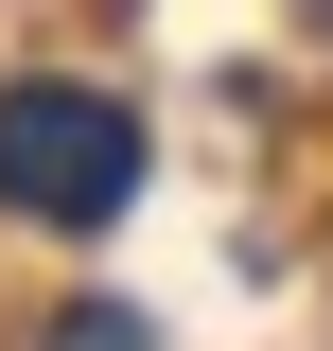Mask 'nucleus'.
Here are the masks:
<instances>
[{
  "label": "nucleus",
  "mask_w": 333,
  "mask_h": 351,
  "mask_svg": "<svg viewBox=\"0 0 333 351\" xmlns=\"http://www.w3.org/2000/svg\"><path fill=\"white\" fill-rule=\"evenodd\" d=\"M36 351H158V334H140V316H123V299H71V316H53V334H36Z\"/></svg>",
  "instance_id": "obj_2"
},
{
  "label": "nucleus",
  "mask_w": 333,
  "mask_h": 351,
  "mask_svg": "<svg viewBox=\"0 0 333 351\" xmlns=\"http://www.w3.org/2000/svg\"><path fill=\"white\" fill-rule=\"evenodd\" d=\"M140 193V123L106 106V88H0V211H36V228H106Z\"/></svg>",
  "instance_id": "obj_1"
}]
</instances>
